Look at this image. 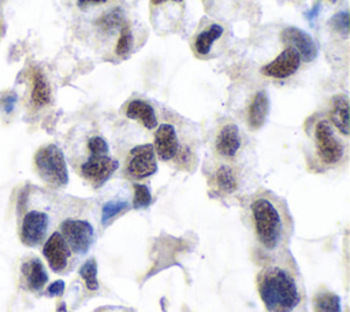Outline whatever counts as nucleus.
Returning <instances> with one entry per match:
<instances>
[{
	"label": "nucleus",
	"mask_w": 350,
	"mask_h": 312,
	"mask_svg": "<svg viewBox=\"0 0 350 312\" xmlns=\"http://www.w3.org/2000/svg\"><path fill=\"white\" fill-rule=\"evenodd\" d=\"M215 185L217 190L223 194H232L238 190L239 182H238V175L235 170L226 163H221L216 167L215 174H213Z\"/></svg>",
	"instance_id": "obj_18"
},
{
	"label": "nucleus",
	"mask_w": 350,
	"mask_h": 312,
	"mask_svg": "<svg viewBox=\"0 0 350 312\" xmlns=\"http://www.w3.org/2000/svg\"><path fill=\"white\" fill-rule=\"evenodd\" d=\"M319 7H320V5H314V8H313V11H312V12H309V14H308V16H309V18H310V19H312V18H313V16H314V15H316V14H317V12H319Z\"/></svg>",
	"instance_id": "obj_34"
},
{
	"label": "nucleus",
	"mask_w": 350,
	"mask_h": 312,
	"mask_svg": "<svg viewBox=\"0 0 350 312\" xmlns=\"http://www.w3.org/2000/svg\"><path fill=\"white\" fill-rule=\"evenodd\" d=\"M245 215L254 255L262 264L288 252L294 224L286 201L269 192H258L246 203Z\"/></svg>",
	"instance_id": "obj_1"
},
{
	"label": "nucleus",
	"mask_w": 350,
	"mask_h": 312,
	"mask_svg": "<svg viewBox=\"0 0 350 312\" xmlns=\"http://www.w3.org/2000/svg\"><path fill=\"white\" fill-rule=\"evenodd\" d=\"M49 216L42 211H29L25 213L21 224V239L27 246L40 245L48 233Z\"/></svg>",
	"instance_id": "obj_9"
},
{
	"label": "nucleus",
	"mask_w": 350,
	"mask_h": 312,
	"mask_svg": "<svg viewBox=\"0 0 350 312\" xmlns=\"http://www.w3.org/2000/svg\"><path fill=\"white\" fill-rule=\"evenodd\" d=\"M257 290L267 312H308L304 279L290 252L262 264Z\"/></svg>",
	"instance_id": "obj_2"
},
{
	"label": "nucleus",
	"mask_w": 350,
	"mask_h": 312,
	"mask_svg": "<svg viewBox=\"0 0 350 312\" xmlns=\"http://www.w3.org/2000/svg\"><path fill=\"white\" fill-rule=\"evenodd\" d=\"M329 1H332V3H335V1H336V0H329Z\"/></svg>",
	"instance_id": "obj_35"
},
{
	"label": "nucleus",
	"mask_w": 350,
	"mask_h": 312,
	"mask_svg": "<svg viewBox=\"0 0 350 312\" xmlns=\"http://www.w3.org/2000/svg\"><path fill=\"white\" fill-rule=\"evenodd\" d=\"M15 101H16V96L14 93L11 94H7L3 100H1V104H3V109L5 112H11L14 109V105H15Z\"/></svg>",
	"instance_id": "obj_30"
},
{
	"label": "nucleus",
	"mask_w": 350,
	"mask_h": 312,
	"mask_svg": "<svg viewBox=\"0 0 350 312\" xmlns=\"http://www.w3.org/2000/svg\"><path fill=\"white\" fill-rule=\"evenodd\" d=\"M118 167V160L112 159L108 155H90L81 164V174L94 187H100L111 178Z\"/></svg>",
	"instance_id": "obj_8"
},
{
	"label": "nucleus",
	"mask_w": 350,
	"mask_h": 312,
	"mask_svg": "<svg viewBox=\"0 0 350 312\" xmlns=\"http://www.w3.org/2000/svg\"><path fill=\"white\" fill-rule=\"evenodd\" d=\"M131 47H133V34H131V30H130L129 25L126 23L120 29V36L118 38V42H116V47H115V52L119 56H124V55H127L130 52Z\"/></svg>",
	"instance_id": "obj_25"
},
{
	"label": "nucleus",
	"mask_w": 350,
	"mask_h": 312,
	"mask_svg": "<svg viewBox=\"0 0 350 312\" xmlns=\"http://www.w3.org/2000/svg\"><path fill=\"white\" fill-rule=\"evenodd\" d=\"M46 290H48V296H59L64 290V283L62 281H56Z\"/></svg>",
	"instance_id": "obj_31"
},
{
	"label": "nucleus",
	"mask_w": 350,
	"mask_h": 312,
	"mask_svg": "<svg viewBox=\"0 0 350 312\" xmlns=\"http://www.w3.org/2000/svg\"><path fill=\"white\" fill-rule=\"evenodd\" d=\"M328 122L340 134L349 135V99L346 94H336L332 99Z\"/></svg>",
	"instance_id": "obj_17"
},
{
	"label": "nucleus",
	"mask_w": 350,
	"mask_h": 312,
	"mask_svg": "<svg viewBox=\"0 0 350 312\" xmlns=\"http://www.w3.org/2000/svg\"><path fill=\"white\" fill-rule=\"evenodd\" d=\"M34 167L38 177L53 187H63L68 182V171L62 149L55 144L41 146L34 155Z\"/></svg>",
	"instance_id": "obj_4"
},
{
	"label": "nucleus",
	"mask_w": 350,
	"mask_h": 312,
	"mask_svg": "<svg viewBox=\"0 0 350 312\" xmlns=\"http://www.w3.org/2000/svg\"><path fill=\"white\" fill-rule=\"evenodd\" d=\"M269 114V97L265 90H258L250 100L246 111V123L250 130H258L264 126Z\"/></svg>",
	"instance_id": "obj_14"
},
{
	"label": "nucleus",
	"mask_w": 350,
	"mask_h": 312,
	"mask_svg": "<svg viewBox=\"0 0 350 312\" xmlns=\"http://www.w3.org/2000/svg\"><path fill=\"white\" fill-rule=\"evenodd\" d=\"M103 3H107V0H78V5L81 8L89 5V4H103Z\"/></svg>",
	"instance_id": "obj_32"
},
{
	"label": "nucleus",
	"mask_w": 350,
	"mask_h": 312,
	"mask_svg": "<svg viewBox=\"0 0 350 312\" xmlns=\"http://www.w3.org/2000/svg\"><path fill=\"white\" fill-rule=\"evenodd\" d=\"M223 31H224V29L219 23H212L206 29L200 31L197 34V37L194 38V44H193L196 53L201 55V56L208 55L211 52L215 41L223 36Z\"/></svg>",
	"instance_id": "obj_20"
},
{
	"label": "nucleus",
	"mask_w": 350,
	"mask_h": 312,
	"mask_svg": "<svg viewBox=\"0 0 350 312\" xmlns=\"http://www.w3.org/2000/svg\"><path fill=\"white\" fill-rule=\"evenodd\" d=\"M157 171V159L153 144H142L130 149L126 163L124 174L130 179H144Z\"/></svg>",
	"instance_id": "obj_7"
},
{
	"label": "nucleus",
	"mask_w": 350,
	"mask_h": 312,
	"mask_svg": "<svg viewBox=\"0 0 350 312\" xmlns=\"http://www.w3.org/2000/svg\"><path fill=\"white\" fill-rule=\"evenodd\" d=\"M59 233L77 255L86 253L94 242V229L88 219L67 218L60 223Z\"/></svg>",
	"instance_id": "obj_6"
},
{
	"label": "nucleus",
	"mask_w": 350,
	"mask_h": 312,
	"mask_svg": "<svg viewBox=\"0 0 350 312\" xmlns=\"http://www.w3.org/2000/svg\"><path fill=\"white\" fill-rule=\"evenodd\" d=\"M314 312H340V298L328 289H320L313 294Z\"/></svg>",
	"instance_id": "obj_21"
},
{
	"label": "nucleus",
	"mask_w": 350,
	"mask_h": 312,
	"mask_svg": "<svg viewBox=\"0 0 350 312\" xmlns=\"http://www.w3.org/2000/svg\"><path fill=\"white\" fill-rule=\"evenodd\" d=\"M90 155H108V144L101 135H93L88 141Z\"/></svg>",
	"instance_id": "obj_28"
},
{
	"label": "nucleus",
	"mask_w": 350,
	"mask_h": 312,
	"mask_svg": "<svg viewBox=\"0 0 350 312\" xmlns=\"http://www.w3.org/2000/svg\"><path fill=\"white\" fill-rule=\"evenodd\" d=\"M22 275L26 281V285L30 290L38 291L48 282V274L42 261L37 257L29 259L22 264Z\"/></svg>",
	"instance_id": "obj_16"
},
{
	"label": "nucleus",
	"mask_w": 350,
	"mask_h": 312,
	"mask_svg": "<svg viewBox=\"0 0 350 312\" xmlns=\"http://www.w3.org/2000/svg\"><path fill=\"white\" fill-rule=\"evenodd\" d=\"M153 148L156 156L163 161H174L185 168L193 161L191 148L180 142L178 130L172 123L157 125Z\"/></svg>",
	"instance_id": "obj_3"
},
{
	"label": "nucleus",
	"mask_w": 350,
	"mask_h": 312,
	"mask_svg": "<svg viewBox=\"0 0 350 312\" xmlns=\"http://www.w3.org/2000/svg\"><path fill=\"white\" fill-rule=\"evenodd\" d=\"M124 114L129 119L137 120L148 130H153L157 127V116L154 108L142 99H134L127 103Z\"/></svg>",
	"instance_id": "obj_15"
},
{
	"label": "nucleus",
	"mask_w": 350,
	"mask_h": 312,
	"mask_svg": "<svg viewBox=\"0 0 350 312\" xmlns=\"http://www.w3.org/2000/svg\"><path fill=\"white\" fill-rule=\"evenodd\" d=\"M242 145L239 127L235 123L223 125L215 137V151L223 159H232L237 156Z\"/></svg>",
	"instance_id": "obj_13"
},
{
	"label": "nucleus",
	"mask_w": 350,
	"mask_h": 312,
	"mask_svg": "<svg viewBox=\"0 0 350 312\" xmlns=\"http://www.w3.org/2000/svg\"><path fill=\"white\" fill-rule=\"evenodd\" d=\"M51 101V86L42 71L34 70L31 74V104L37 108L48 105Z\"/></svg>",
	"instance_id": "obj_19"
},
{
	"label": "nucleus",
	"mask_w": 350,
	"mask_h": 312,
	"mask_svg": "<svg viewBox=\"0 0 350 312\" xmlns=\"http://www.w3.org/2000/svg\"><path fill=\"white\" fill-rule=\"evenodd\" d=\"M313 138L316 153L324 166L332 167L342 163L346 152L345 145L327 119L317 120L313 130Z\"/></svg>",
	"instance_id": "obj_5"
},
{
	"label": "nucleus",
	"mask_w": 350,
	"mask_h": 312,
	"mask_svg": "<svg viewBox=\"0 0 350 312\" xmlns=\"http://www.w3.org/2000/svg\"><path fill=\"white\" fill-rule=\"evenodd\" d=\"M329 25L331 27L338 31L342 33L343 36L349 34V12L347 11H339L336 12L331 19H329Z\"/></svg>",
	"instance_id": "obj_27"
},
{
	"label": "nucleus",
	"mask_w": 350,
	"mask_h": 312,
	"mask_svg": "<svg viewBox=\"0 0 350 312\" xmlns=\"http://www.w3.org/2000/svg\"><path fill=\"white\" fill-rule=\"evenodd\" d=\"M129 207V203L124 200H113L108 201L103 205V212H101V222L105 224L108 223L113 216L118 213L123 212Z\"/></svg>",
	"instance_id": "obj_24"
},
{
	"label": "nucleus",
	"mask_w": 350,
	"mask_h": 312,
	"mask_svg": "<svg viewBox=\"0 0 350 312\" xmlns=\"http://www.w3.org/2000/svg\"><path fill=\"white\" fill-rule=\"evenodd\" d=\"M93 312H137L127 307H119V305H104L100 308H96Z\"/></svg>",
	"instance_id": "obj_29"
},
{
	"label": "nucleus",
	"mask_w": 350,
	"mask_h": 312,
	"mask_svg": "<svg viewBox=\"0 0 350 312\" xmlns=\"http://www.w3.org/2000/svg\"><path fill=\"white\" fill-rule=\"evenodd\" d=\"M82 279L85 281V285L89 290L94 291L98 287L97 283V265H96V260L94 259H89L81 268L79 271Z\"/></svg>",
	"instance_id": "obj_23"
},
{
	"label": "nucleus",
	"mask_w": 350,
	"mask_h": 312,
	"mask_svg": "<svg viewBox=\"0 0 350 312\" xmlns=\"http://www.w3.org/2000/svg\"><path fill=\"white\" fill-rule=\"evenodd\" d=\"M301 57L293 47H286L273 60L261 67L262 75L268 78L284 79L295 74L301 66Z\"/></svg>",
	"instance_id": "obj_10"
},
{
	"label": "nucleus",
	"mask_w": 350,
	"mask_h": 312,
	"mask_svg": "<svg viewBox=\"0 0 350 312\" xmlns=\"http://www.w3.org/2000/svg\"><path fill=\"white\" fill-rule=\"evenodd\" d=\"M42 255L55 272H64L71 260V249L59 231L52 233L45 241Z\"/></svg>",
	"instance_id": "obj_11"
},
{
	"label": "nucleus",
	"mask_w": 350,
	"mask_h": 312,
	"mask_svg": "<svg viewBox=\"0 0 350 312\" xmlns=\"http://www.w3.org/2000/svg\"><path fill=\"white\" fill-rule=\"evenodd\" d=\"M280 37L284 42H287L290 47H293L298 52L301 60L313 62L316 59L317 51H319L317 45L313 37L305 30L290 26L282 31Z\"/></svg>",
	"instance_id": "obj_12"
},
{
	"label": "nucleus",
	"mask_w": 350,
	"mask_h": 312,
	"mask_svg": "<svg viewBox=\"0 0 350 312\" xmlns=\"http://www.w3.org/2000/svg\"><path fill=\"white\" fill-rule=\"evenodd\" d=\"M165 1H168V0H150V4H152V5H159V4H163V3H165ZM171 1L182 3L183 0H171Z\"/></svg>",
	"instance_id": "obj_33"
},
{
	"label": "nucleus",
	"mask_w": 350,
	"mask_h": 312,
	"mask_svg": "<svg viewBox=\"0 0 350 312\" xmlns=\"http://www.w3.org/2000/svg\"><path fill=\"white\" fill-rule=\"evenodd\" d=\"M97 25L104 31L120 30L126 25V18H124L123 10L120 7H115L109 11H107L105 14H103L101 18H98Z\"/></svg>",
	"instance_id": "obj_22"
},
{
	"label": "nucleus",
	"mask_w": 350,
	"mask_h": 312,
	"mask_svg": "<svg viewBox=\"0 0 350 312\" xmlns=\"http://www.w3.org/2000/svg\"><path fill=\"white\" fill-rule=\"evenodd\" d=\"M134 197H133V207L134 208H145L150 204L152 196L150 190L144 183H134Z\"/></svg>",
	"instance_id": "obj_26"
}]
</instances>
